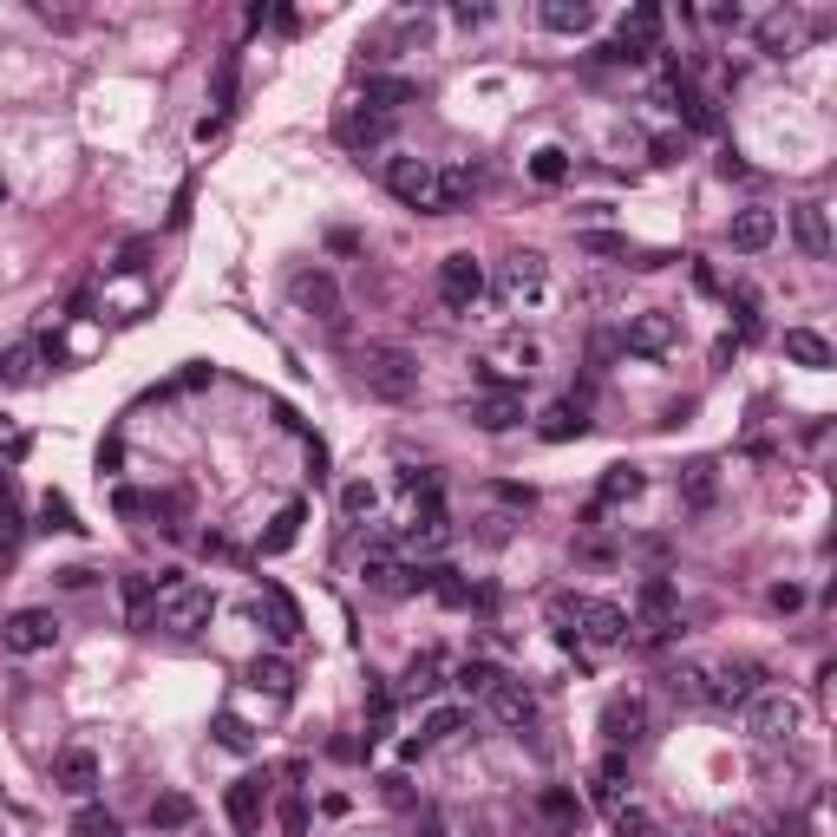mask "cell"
I'll return each mask as SVG.
<instances>
[{"mask_svg":"<svg viewBox=\"0 0 837 837\" xmlns=\"http://www.w3.org/2000/svg\"><path fill=\"white\" fill-rule=\"evenodd\" d=\"M550 622L562 641H589V648H622L628 641V616L616 602L596 596H550Z\"/></svg>","mask_w":837,"mask_h":837,"instance_id":"obj_1","label":"cell"},{"mask_svg":"<svg viewBox=\"0 0 837 837\" xmlns=\"http://www.w3.org/2000/svg\"><path fill=\"white\" fill-rule=\"evenodd\" d=\"M360 386L386 406H406L418 393V360L406 348H366L360 353Z\"/></svg>","mask_w":837,"mask_h":837,"instance_id":"obj_2","label":"cell"},{"mask_svg":"<svg viewBox=\"0 0 837 837\" xmlns=\"http://www.w3.org/2000/svg\"><path fill=\"white\" fill-rule=\"evenodd\" d=\"M386 190H393L406 209L452 216V209H445V184H438V164H432V157H393V164H386Z\"/></svg>","mask_w":837,"mask_h":837,"instance_id":"obj_3","label":"cell"},{"mask_svg":"<svg viewBox=\"0 0 837 837\" xmlns=\"http://www.w3.org/2000/svg\"><path fill=\"white\" fill-rule=\"evenodd\" d=\"M798 726H805V706H798L792 694H760L753 706H746V733H753L760 746H792Z\"/></svg>","mask_w":837,"mask_h":837,"instance_id":"obj_4","label":"cell"},{"mask_svg":"<svg viewBox=\"0 0 837 837\" xmlns=\"http://www.w3.org/2000/svg\"><path fill=\"white\" fill-rule=\"evenodd\" d=\"M209 616H216V596L204 582H177V589H164V609H157L151 628H164V634H204Z\"/></svg>","mask_w":837,"mask_h":837,"instance_id":"obj_5","label":"cell"},{"mask_svg":"<svg viewBox=\"0 0 837 837\" xmlns=\"http://www.w3.org/2000/svg\"><path fill=\"white\" fill-rule=\"evenodd\" d=\"M634 602H641V616L628 622V628H634L628 641H641V648H661V641L674 634V582H668V576H648Z\"/></svg>","mask_w":837,"mask_h":837,"instance_id":"obj_6","label":"cell"},{"mask_svg":"<svg viewBox=\"0 0 837 837\" xmlns=\"http://www.w3.org/2000/svg\"><path fill=\"white\" fill-rule=\"evenodd\" d=\"M360 582H366V589H380V596H406V589H425V569H406L393 544H380V537H373V544L360 550Z\"/></svg>","mask_w":837,"mask_h":837,"instance_id":"obj_7","label":"cell"},{"mask_svg":"<svg viewBox=\"0 0 837 837\" xmlns=\"http://www.w3.org/2000/svg\"><path fill=\"white\" fill-rule=\"evenodd\" d=\"M438 301H445L452 314H472V308L485 301V262L465 256V249L445 256V262H438Z\"/></svg>","mask_w":837,"mask_h":837,"instance_id":"obj_8","label":"cell"},{"mask_svg":"<svg viewBox=\"0 0 837 837\" xmlns=\"http://www.w3.org/2000/svg\"><path fill=\"white\" fill-rule=\"evenodd\" d=\"M544 281H550V262H544L537 249H517V256L497 262V294H504L510 308H530V301L544 294Z\"/></svg>","mask_w":837,"mask_h":837,"instance_id":"obj_9","label":"cell"},{"mask_svg":"<svg viewBox=\"0 0 837 837\" xmlns=\"http://www.w3.org/2000/svg\"><path fill=\"white\" fill-rule=\"evenodd\" d=\"M53 641H60L53 609H13V616L0 622V648H7V654H46Z\"/></svg>","mask_w":837,"mask_h":837,"instance_id":"obj_10","label":"cell"},{"mask_svg":"<svg viewBox=\"0 0 837 837\" xmlns=\"http://www.w3.org/2000/svg\"><path fill=\"white\" fill-rule=\"evenodd\" d=\"M288 294H294V308H308L321 328H341V288H334V276H321V269H301V276L288 281Z\"/></svg>","mask_w":837,"mask_h":837,"instance_id":"obj_11","label":"cell"},{"mask_svg":"<svg viewBox=\"0 0 837 837\" xmlns=\"http://www.w3.org/2000/svg\"><path fill=\"white\" fill-rule=\"evenodd\" d=\"M674 341H681V321H674L668 308H648V314H634V321L622 328V348L628 353H648V360H654V353H668Z\"/></svg>","mask_w":837,"mask_h":837,"instance_id":"obj_12","label":"cell"},{"mask_svg":"<svg viewBox=\"0 0 837 837\" xmlns=\"http://www.w3.org/2000/svg\"><path fill=\"white\" fill-rule=\"evenodd\" d=\"M262 805H269V772L236 778V785H229V798H223V812H229V825H236V831H256V825H262Z\"/></svg>","mask_w":837,"mask_h":837,"instance_id":"obj_13","label":"cell"},{"mask_svg":"<svg viewBox=\"0 0 837 837\" xmlns=\"http://www.w3.org/2000/svg\"><path fill=\"white\" fill-rule=\"evenodd\" d=\"M452 544V517H445V504L438 497H425L413 510V524H406V550H418V557H438Z\"/></svg>","mask_w":837,"mask_h":837,"instance_id":"obj_14","label":"cell"},{"mask_svg":"<svg viewBox=\"0 0 837 837\" xmlns=\"http://www.w3.org/2000/svg\"><path fill=\"white\" fill-rule=\"evenodd\" d=\"M334 132H341V144H348V151H373V144H386L393 118H386V112H373L366 99H353L348 112H341V125H334Z\"/></svg>","mask_w":837,"mask_h":837,"instance_id":"obj_15","label":"cell"},{"mask_svg":"<svg viewBox=\"0 0 837 837\" xmlns=\"http://www.w3.org/2000/svg\"><path fill=\"white\" fill-rule=\"evenodd\" d=\"M472 418H478L485 432H510V425H524V386H485V393L472 400Z\"/></svg>","mask_w":837,"mask_h":837,"instance_id":"obj_16","label":"cell"},{"mask_svg":"<svg viewBox=\"0 0 837 837\" xmlns=\"http://www.w3.org/2000/svg\"><path fill=\"white\" fill-rule=\"evenodd\" d=\"M485 706H490L497 726H530V720H537V694H530L524 681H510V674H497V688L485 694Z\"/></svg>","mask_w":837,"mask_h":837,"instance_id":"obj_17","label":"cell"},{"mask_svg":"<svg viewBox=\"0 0 837 837\" xmlns=\"http://www.w3.org/2000/svg\"><path fill=\"white\" fill-rule=\"evenodd\" d=\"M589 805H602V812H622L628 805V760L622 753H609V760L589 766Z\"/></svg>","mask_w":837,"mask_h":837,"instance_id":"obj_18","label":"cell"},{"mask_svg":"<svg viewBox=\"0 0 837 837\" xmlns=\"http://www.w3.org/2000/svg\"><path fill=\"white\" fill-rule=\"evenodd\" d=\"M792 236H798V249H805L812 262H831V216H825V204L792 209Z\"/></svg>","mask_w":837,"mask_h":837,"instance_id":"obj_19","label":"cell"},{"mask_svg":"<svg viewBox=\"0 0 837 837\" xmlns=\"http://www.w3.org/2000/svg\"><path fill=\"white\" fill-rule=\"evenodd\" d=\"M772 236H778V216H772V209H760V204H753V209H740V216L726 223V242H733L740 256H760Z\"/></svg>","mask_w":837,"mask_h":837,"instance_id":"obj_20","label":"cell"},{"mask_svg":"<svg viewBox=\"0 0 837 837\" xmlns=\"http://www.w3.org/2000/svg\"><path fill=\"white\" fill-rule=\"evenodd\" d=\"M668 99H674V112H681L694 132H720V112H713V99L700 92L694 79H681V72H674V79H668Z\"/></svg>","mask_w":837,"mask_h":837,"instance_id":"obj_21","label":"cell"},{"mask_svg":"<svg viewBox=\"0 0 837 837\" xmlns=\"http://www.w3.org/2000/svg\"><path fill=\"white\" fill-rule=\"evenodd\" d=\"M262 622H269L276 641H301V609H294V596L281 582H262Z\"/></svg>","mask_w":837,"mask_h":837,"instance_id":"obj_22","label":"cell"},{"mask_svg":"<svg viewBox=\"0 0 837 837\" xmlns=\"http://www.w3.org/2000/svg\"><path fill=\"white\" fill-rule=\"evenodd\" d=\"M53 778H60V792H72V798H92V785H99V760H92L85 746H66V753L53 760Z\"/></svg>","mask_w":837,"mask_h":837,"instance_id":"obj_23","label":"cell"},{"mask_svg":"<svg viewBox=\"0 0 837 837\" xmlns=\"http://www.w3.org/2000/svg\"><path fill=\"white\" fill-rule=\"evenodd\" d=\"M641 726H648V713H641V700L616 694L602 706V733H609V746H634L641 740Z\"/></svg>","mask_w":837,"mask_h":837,"instance_id":"obj_24","label":"cell"},{"mask_svg":"<svg viewBox=\"0 0 837 837\" xmlns=\"http://www.w3.org/2000/svg\"><path fill=\"white\" fill-rule=\"evenodd\" d=\"M438 688H445V661L425 648V654H413V661H406V674H400V700H432Z\"/></svg>","mask_w":837,"mask_h":837,"instance_id":"obj_25","label":"cell"},{"mask_svg":"<svg viewBox=\"0 0 837 837\" xmlns=\"http://www.w3.org/2000/svg\"><path fill=\"white\" fill-rule=\"evenodd\" d=\"M249 688L269 694V700H294V668H288L281 654H256V661H249Z\"/></svg>","mask_w":837,"mask_h":837,"instance_id":"obj_26","label":"cell"},{"mask_svg":"<svg viewBox=\"0 0 837 837\" xmlns=\"http://www.w3.org/2000/svg\"><path fill=\"white\" fill-rule=\"evenodd\" d=\"M641 485H648V478H641V465H609V472H602V485H596V510L634 504V497H641Z\"/></svg>","mask_w":837,"mask_h":837,"instance_id":"obj_27","label":"cell"},{"mask_svg":"<svg viewBox=\"0 0 837 837\" xmlns=\"http://www.w3.org/2000/svg\"><path fill=\"white\" fill-rule=\"evenodd\" d=\"M753 681H760V668H753V661H733L720 681H706V700H713V706H746V700H753Z\"/></svg>","mask_w":837,"mask_h":837,"instance_id":"obj_28","label":"cell"},{"mask_svg":"<svg viewBox=\"0 0 837 837\" xmlns=\"http://www.w3.org/2000/svg\"><path fill=\"white\" fill-rule=\"evenodd\" d=\"M785 360H798L805 373H825L831 366V341L812 334V328H785Z\"/></svg>","mask_w":837,"mask_h":837,"instance_id":"obj_29","label":"cell"},{"mask_svg":"<svg viewBox=\"0 0 837 837\" xmlns=\"http://www.w3.org/2000/svg\"><path fill=\"white\" fill-rule=\"evenodd\" d=\"M537 812H544V825L557 837H576V825H582V805H576V792H562V785H550V792L537 798Z\"/></svg>","mask_w":837,"mask_h":837,"instance_id":"obj_30","label":"cell"},{"mask_svg":"<svg viewBox=\"0 0 837 837\" xmlns=\"http://www.w3.org/2000/svg\"><path fill=\"white\" fill-rule=\"evenodd\" d=\"M144 818H151V831H184L197 818V805H190V792H157Z\"/></svg>","mask_w":837,"mask_h":837,"instance_id":"obj_31","label":"cell"},{"mask_svg":"<svg viewBox=\"0 0 837 837\" xmlns=\"http://www.w3.org/2000/svg\"><path fill=\"white\" fill-rule=\"evenodd\" d=\"M537 432H544L550 445H569V438H582V432H589V418H582V406H576V400H557L550 413L537 418Z\"/></svg>","mask_w":837,"mask_h":837,"instance_id":"obj_32","label":"cell"},{"mask_svg":"<svg viewBox=\"0 0 837 837\" xmlns=\"http://www.w3.org/2000/svg\"><path fill=\"white\" fill-rule=\"evenodd\" d=\"M301 524H308V504H281V510H276V524L262 530V557H281V550H294Z\"/></svg>","mask_w":837,"mask_h":837,"instance_id":"obj_33","label":"cell"},{"mask_svg":"<svg viewBox=\"0 0 837 837\" xmlns=\"http://www.w3.org/2000/svg\"><path fill=\"white\" fill-rule=\"evenodd\" d=\"M360 99H366L373 112H386V118H393L400 105H413V99H418V85H413V79H366V92H360Z\"/></svg>","mask_w":837,"mask_h":837,"instance_id":"obj_34","label":"cell"},{"mask_svg":"<svg viewBox=\"0 0 837 837\" xmlns=\"http://www.w3.org/2000/svg\"><path fill=\"white\" fill-rule=\"evenodd\" d=\"M458 726H465V713H458V706H438V713H425V726H418V740L413 746H406V753H432V746H445V740H452V733H458Z\"/></svg>","mask_w":837,"mask_h":837,"instance_id":"obj_35","label":"cell"},{"mask_svg":"<svg viewBox=\"0 0 837 837\" xmlns=\"http://www.w3.org/2000/svg\"><path fill=\"white\" fill-rule=\"evenodd\" d=\"M544 27H550V33H589V27H596V7H589V0H550V7H544Z\"/></svg>","mask_w":837,"mask_h":837,"instance_id":"obj_36","label":"cell"},{"mask_svg":"<svg viewBox=\"0 0 837 837\" xmlns=\"http://www.w3.org/2000/svg\"><path fill=\"white\" fill-rule=\"evenodd\" d=\"M125 616H132V628L157 622V582L151 576H125Z\"/></svg>","mask_w":837,"mask_h":837,"instance_id":"obj_37","label":"cell"},{"mask_svg":"<svg viewBox=\"0 0 837 837\" xmlns=\"http://www.w3.org/2000/svg\"><path fill=\"white\" fill-rule=\"evenodd\" d=\"M151 517H157L164 537H184V497L177 490H151Z\"/></svg>","mask_w":837,"mask_h":837,"instance_id":"obj_38","label":"cell"},{"mask_svg":"<svg viewBox=\"0 0 837 837\" xmlns=\"http://www.w3.org/2000/svg\"><path fill=\"white\" fill-rule=\"evenodd\" d=\"M216 746H229V753H249V746H256V733H249V726H242L229 706H216Z\"/></svg>","mask_w":837,"mask_h":837,"instance_id":"obj_39","label":"cell"},{"mask_svg":"<svg viewBox=\"0 0 837 837\" xmlns=\"http://www.w3.org/2000/svg\"><path fill=\"white\" fill-rule=\"evenodd\" d=\"M530 177H537V184H562V177H569V151L544 144V151L530 157Z\"/></svg>","mask_w":837,"mask_h":837,"instance_id":"obj_40","label":"cell"},{"mask_svg":"<svg viewBox=\"0 0 837 837\" xmlns=\"http://www.w3.org/2000/svg\"><path fill=\"white\" fill-rule=\"evenodd\" d=\"M609 818H616V837H661L654 812H641V805H622V812H609Z\"/></svg>","mask_w":837,"mask_h":837,"instance_id":"obj_41","label":"cell"},{"mask_svg":"<svg viewBox=\"0 0 837 837\" xmlns=\"http://www.w3.org/2000/svg\"><path fill=\"white\" fill-rule=\"evenodd\" d=\"M72 837H125V831H118V818H112V812H99V805H85V812L72 818Z\"/></svg>","mask_w":837,"mask_h":837,"instance_id":"obj_42","label":"cell"},{"mask_svg":"<svg viewBox=\"0 0 837 837\" xmlns=\"http://www.w3.org/2000/svg\"><path fill=\"white\" fill-rule=\"evenodd\" d=\"M33 366H40V353H33V348L0 353V380H7V386H27V380H33Z\"/></svg>","mask_w":837,"mask_h":837,"instance_id":"obj_43","label":"cell"},{"mask_svg":"<svg viewBox=\"0 0 837 837\" xmlns=\"http://www.w3.org/2000/svg\"><path fill=\"white\" fill-rule=\"evenodd\" d=\"M760 40H766L772 53L792 46V40H798V13H766V20H760Z\"/></svg>","mask_w":837,"mask_h":837,"instance_id":"obj_44","label":"cell"},{"mask_svg":"<svg viewBox=\"0 0 837 837\" xmlns=\"http://www.w3.org/2000/svg\"><path fill=\"white\" fill-rule=\"evenodd\" d=\"M458 688H465V694H478V700H485L490 688H497V668H490V661H465V668H458Z\"/></svg>","mask_w":837,"mask_h":837,"instance_id":"obj_45","label":"cell"},{"mask_svg":"<svg viewBox=\"0 0 837 837\" xmlns=\"http://www.w3.org/2000/svg\"><path fill=\"white\" fill-rule=\"evenodd\" d=\"M276 825H281V837H308V805H301L294 792L276 805Z\"/></svg>","mask_w":837,"mask_h":837,"instance_id":"obj_46","label":"cell"},{"mask_svg":"<svg viewBox=\"0 0 837 837\" xmlns=\"http://www.w3.org/2000/svg\"><path fill=\"white\" fill-rule=\"evenodd\" d=\"M668 694L674 700H706V674H700V668H674V674H668Z\"/></svg>","mask_w":837,"mask_h":837,"instance_id":"obj_47","label":"cell"},{"mask_svg":"<svg viewBox=\"0 0 837 837\" xmlns=\"http://www.w3.org/2000/svg\"><path fill=\"white\" fill-rule=\"evenodd\" d=\"M681 490H688V504H706V497H713V465L694 458V465H688V478H681Z\"/></svg>","mask_w":837,"mask_h":837,"instance_id":"obj_48","label":"cell"},{"mask_svg":"<svg viewBox=\"0 0 837 837\" xmlns=\"http://www.w3.org/2000/svg\"><path fill=\"white\" fill-rule=\"evenodd\" d=\"M112 510H118V517H151V490H112Z\"/></svg>","mask_w":837,"mask_h":837,"instance_id":"obj_49","label":"cell"},{"mask_svg":"<svg viewBox=\"0 0 837 837\" xmlns=\"http://www.w3.org/2000/svg\"><path fill=\"white\" fill-rule=\"evenodd\" d=\"M380 792H386V805H400V812H413V805H418L413 785H406V772H386V778H380Z\"/></svg>","mask_w":837,"mask_h":837,"instance_id":"obj_50","label":"cell"},{"mask_svg":"<svg viewBox=\"0 0 837 837\" xmlns=\"http://www.w3.org/2000/svg\"><path fill=\"white\" fill-rule=\"evenodd\" d=\"M576 242H582L589 256H628V242H622V236H602V229H582Z\"/></svg>","mask_w":837,"mask_h":837,"instance_id":"obj_51","label":"cell"},{"mask_svg":"<svg viewBox=\"0 0 837 837\" xmlns=\"http://www.w3.org/2000/svg\"><path fill=\"white\" fill-rule=\"evenodd\" d=\"M40 517H46L53 530H79V524H72V504H66V497H53V490H46V504H40Z\"/></svg>","mask_w":837,"mask_h":837,"instance_id":"obj_52","label":"cell"},{"mask_svg":"<svg viewBox=\"0 0 837 837\" xmlns=\"http://www.w3.org/2000/svg\"><path fill=\"white\" fill-rule=\"evenodd\" d=\"M341 510H348V517H366V510H373V485H348L341 490Z\"/></svg>","mask_w":837,"mask_h":837,"instance_id":"obj_53","label":"cell"},{"mask_svg":"<svg viewBox=\"0 0 837 837\" xmlns=\"http://www.w3.org/2000/svg\"><path fill=\"white\" fill-rule=\"evenodd\" d=\"M0 197H7V184H0Z\"/></svg>","mask_w":837,"mask_h":837,"instance_id":"obj_54","label":"cell"}]
</instances>
